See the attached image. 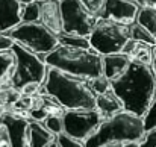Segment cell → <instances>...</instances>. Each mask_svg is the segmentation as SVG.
I'll list each match as a JSON object with an SVG mask.
<instances>
[{"label": "cell", "mask_w": 156, "mask_h": 147, "mask_svg": "<svg viewBox=\"0 0 156 147\" xmlns=\"http://www.w3.org/2000/svg\"><path fill=\"white\" fill-rule=\"evenodd\" d=\"M146 135L144 120L140 115L121 111L109 118H105L97 131L85 141V147H103L111 143L141 141Z\"/></svg>", "instance_id": "cell-5"}, {"label": "cell", "mask_w": 156, "mask_h": 147, "mask_svg": "<svg viewBox=\"0 0 156 147\" xmlns=\"http://www.w3.org/2000/svg\"><path fill=\"white\" fill-rule=\"evenodd\" d=\"M62 114H64V112H62ZM62 114H59V112L49 114V115L44 118V121H43V124L46 126V129H47L50 134H53L55 137H58L59 134H62V132H64Z\"/></svg>", "instance_id": "cell-21"}, {"label": "cell", "mask_w": 156, "mask_h": 147, "mask_svg": "<svg viewBox=\"0 0 156 147\" xmlns=\"http://www.w3.org/2000/svg\"><path fill=\"white\" fill-rule=\"evenodd\" d=\"M50 147H58V146H56V143H52V144H50Z\"/></svg>", "instance_id": "cell-32"}, {"label": "cell", "mask_w": 156, "mask_h": 147, "mask_svg": "<svg viewBox=\"0 0 156 147\" xmlns=\"http://www.w3.org/2000/svg\"><path fill=\"white\" fill-rule=\"evenodd\" d=\"M130 38L136 43H143V44H149V46H156V38L147 30L144 29L141 24H138L136 21H133L130 24Z\"/></svg>", "instance_id": "cell-19"}, {"label": "cell", "mask_w": 156, "mask_h": 147, "mask_svg": "<svg viewBox=\"0 0 156 147\" xmlns=\"http://www.w3.org/2000/svg\"><path fill=\"white\" fill-rule=\"evenodd\" d=\"M55 135L50 134L41 121L29 120L27 132H26V143L27 147H50L55 143Z\"/></svg>", "instance_id": "cell-15"}, {"label": "cell", "mask_w": 156, "mask_h": 147, "mask_svg": "<svg viewBox=\"0 0 156 147\" xmlns=\"http://www.w3.org/2000/svg\"><path fill=\"white\" fill-rule=\"evenodd\" d=\"M141 147H156V127L146 132L144 138L140 141Z\"/></svg>", "instance_id": "cell-25"}, {"label": "cell", "mask_w": 156, "mask_h": 147, "mask_svg": "<svg viewBox=\"0 0 156 147\" xmlns=\"http://www.w3.org/2000/svg\"><path fill=\"white\" fill-rule=\"evenodd\" d=\"M21 9L20 0H0V34L9 32L23 21Z\"/></svg>", "instance_id": "cell-13"}, {"label": "cell", "mask_w": 156, "mask_h": 147, "mask_svg": "<svg viewBox=\"0 0 156 147\" xmlns=\"http://www.w3.org/2000/svg\"><path fill=\"white\" fill-rule=\"evenodd\" d=\"M140 5L133 0H103L97 11V18L114 20L123 24H132L136 20Z\"/></svg>", "instance_id": "cell-12"}, {"label": "cell", "mask_w": 156, "mask_h": 147, "mask_svg": "<svg viewBox=\"0 0 156 147\" xmlns=\"http://www.w3.org/2000/svg\"><path fill=\"white\" fill-rule=\"evenodd\" d=\"M132 58L126 53H112V55H105L102 56V64H103V76L109 81H115L120 77L127 67L130 65Z\"/></svg>", "instance_id": "cell-14"}, {"label": "cell", "mask_w": 156, "mask_h": 147, "mask_svg": "<svg viewBox=\"0 0 156 147\" xmlns=\"http://www.w3.org/2000/svg\"><path fill=\"white\" fill-rule=\"evenodd\" d=\"M96 109L103 117V120L118 114V112H121V111H124L123 109V103L120 102V99L115 96L112 88L108 90L103 94L96 96Z\"/></svg>", "instance_id": "cell-16"}, {"label": "cell", "mask_w": 156, "mask_h": 147, "mask_svg": "<svg viewBox=\"0 0 156 147\" xmlns=\"http://www.w3.org/2000/svg\"><path fill=\"white\" fill-rule=\"evenodd\" d=\"M103 147H123V144L121 143H111V144H106Z\"/></svg>", "instance_id": "cell-31"}, {"label": "cell", "mask_w": 156, "mask_h": 147, "mask_svg": "<svg viewBox=\"0 0 156 147\" xmlns=\"http://www.w3.org/2000/svg\"><path fill=\"white\" fill-rule=\"evenodd\" d=\"M12 67H14V56H12V53L11 52L0 53V88L6 87L8 79L11 76V71H12Z\"/></svg>", "instance_id": "cell-20"}, {"label": "cell", "mask_w": 156, "mask_h": 147, "mask_svg": "<svg viewBox=\"0 0 156 147\" xmlns=\"http://www.w3.org/2000/svg\"><path fill=\"white\" fill-rule=\"evenodd\" d=\"M17 44L30 50L40 56H46L59 46L58 35L49 30L41 23L35 21H21L18 26L6 32Z\"/></svg>", "instance_id": "cell-7"}, {"label": "cell", "mask_w": 156, "mask_h": 147, "mask_svg": "<svg viewBox=\"0 0 156 147\" xmlns=\"http://www.w3.org/2000/svg\"><path fill=\"white\" fill-rule=\"evenodd\" d=\"M150 67L153 70V74L156 76V46L153 47V53H152V62H150Z\"/></svg>", "instance_id": "cell-29"}, {"label": "cell", "mask_w": 156, "mask_h": 147, "mask_svg": "<svg viewBox=\"0 0 156 147\" xmlns=\"http://www.w3.org/2000/svg\"><path fill=\"white\" fill-rule=\"evenodd\" d=\"M87 6H88V9H91L94 14H97V11L100 9V6H102V3H103V0H82Z\"/></svg>", "instance_id": "cell-27"}, {"label": "cell", "mask_w": 156, "mask_h": 147, "mask_svg": "<svg viewBox=\"0 0 156 147\" xmlns=\"http://www.w3.org/2000/svg\"><path fill=\"white\" fill-rule=\"evenodd\" d=\"M62 121L64 134L85 143L97 131V127L103 121V117L97 109H71L64 111Z\"/></svg>", "instance_id": "cell-9"}, {"label": "cell", "mask_w": 156, "mask_h": 147, "mask_svg": "<svg viewBox=\"0 0 156 147\" xmlns=\"http://www.w3.org/2000/svg\"><path fill=\"white\" fill-rule=\"evenodd\" d=\"M111 88L123 103V109L144 117L156 97V76L150 64L132 59L127 70L111 81Z\"/></svg>", "instance_id": "cell-1"}, {"label": "cell", "mask_w": 156, "mask_h": 147, "mask_svg": "<svg viewBox=\"0 0 156 147\" xmlns=\"http://www.w3.org/2000/svg\"><path fill=\"white\" fill-rule=\"evenodd\" d=\"M29 118L8 111L0 115V147H27L26 132Z\"/></svg>", "instance_id": "cell-11"}, {"label": "cell", "mask_w": 156, "mask_h": 147, "mask_svg": "<svg viewBox=\"0 0 156 147\" xmlns=\"http://www.w3.org/2000/svg\"><path fill=\"white\" fill-rule=\"evenodd\" d=\"M11 53L14 56V67L6 87L21 96H35L41 93L49 71L44 58L17 43L11 47Z\"/></svg>", "instance_id": "cell-3"}, {"label": "cell", "mask_w": 156, "mask_h": 147, "mask_svg": "<svg viewBox=\"0 0 156 147\" xmlns=\"http://www.w3.org/2000/svg\"><path fill=\"white\" fill-rule=\"evenodd\" d=\"M90 46L99 55L123 53L130 38V24H123L114 20L99 18L90 37Z\"/></svg>", "instance_id": "cell-6"}, {"label": "cell", "mask_w": 156, "mask_h": 147, "mask_svg": "<svg viewBox=\"0 0 156 147\" xmlns=\"http://www.w3.org/2000/svg\"><path fill=\"white\" fill-rule=\"evenodd\" d=\"M21 20L41 23L56 35L64 32L61 0H34L32 3L23 5Z\"/></svg>", "instance_id": "cell-10"}, {"label": "cell", "mask_w": 156, "mask_h": 147, "mask_svg": "<svg viewBox=\"0 0 156 147\" xmlns=\"http://www.w3.org/2000/svg\"><path fill=\"white\" fill-rule=\"evenodd\" d=\"M140 6H156V0H133Z\"/></svg>", "instance_id": "cell-28"}, {"label": "cell", "mask_w": 156, "mask_h": 147, "mask_svg": "<svg viewBox=\"0 0 156 147\" xmlns=\"http://www.w3.org/2000/svg\"><path fill=\"white\" fill-rule=\"evenodd\" d=\"M58 40H59V44H62V46L77 47V49H91L88 37H80V35L62 32V34L58 35Z\"/></svg>", "instance_id": "cell-18"}, {"label": "cell", "mask_w": 156, "mask_h": 147, "mask_svg": "<svg viewBox=\"0 0 156 147\" xmlns=\"http://www.w3.org/2000/svg\"><path fill=\"white\" fill-rule=\"evenodd\" d=\"M135 21L156 38V6H141Z\"/></svg>", "instance_id": "cell-17"}, {"label": "cell", "mask_w": 156, "mask_h": 147, "mask_svg": "<svg viewBox=\"0 0 156 147\" xmlns=\"http://www.w3.org/2000/svg\"><path fill=\"white\" fill-rule=\"evenodd\" d=\"M61 14L64 32L80 37H90L99 20L82 0H61Z\"/></svg>", "instance_id": "cell-8"}, {"label": "cell", "mask_w": 156, "mask_h": 147, "mask_svg": "<svg viewBox=\"0 0 156 147\" xmlns=\"http://www.w3.org/2000/svg\"><path fill=\"white\" fill-rule=\"evenodd\" d=\"M14 40L8 35V34H0V53H6L11 52V47L14 46Z\"/></svg>", "instance_id": "cell-26"}, {"label": "cell", "mask_w": 156, "mask_h": 147, "mask_svg": "<svg viewBox=\"0 0 156 147\" xmlns=\"http://www.w3.org/2000/svg\"><path fill=\"white\" fill-rule=\"evenodd\" d=\"M143 120H144L146 132H147V131H150V129H153V127H156V97H155V100L152 102L150 108L147 109L146 115L143 117Z\"/></svg>", "instance_id": "cell-24"}, {"label": "cell", "mask_w": 156, "mask_h": 147, "mask_svg": "<svg viewBox=\"0 0 156 147\" xmlns=\"http://www.w3.org/2000/svg\"><path fill=\"white\" fill-rule=\"evenodd\" d=\"M49 68H56L62 73L91 81L103 74L102 55L93 49H77L59 44L44 56Z\"/></svg>", "instance_id": "cell-4"}, {"label": "cell", "mask_w": 156, "mask_h": 147, "mask_svg": "<svg viewBox=\"0 0 156 147\" xmlns=\"http://www.w3.org/2000/svg\"><path fill=\"white\" fill-rule=\"evenodd\" d=\"M123 147H141V144L138 141H129V143H124Z\"/></svg>", "instance_id": "cell-30"}, {"label": "cell", "mask_w": 156, "mask_h": 147, "mask_svg": "<svg viewBox=\"0 0 156 147\" xmlns=\"http://www.w3.org/2000/svg\"><path fill=\"white\" fill-rule=\"evenodd\" d=\"M90 87H91L93 93H94L96 96H99V94L106 93L108 90H111V81L102 74V76H99V77L91 79V81H90Z\"/></svg>", "instance_id": "cell-22"}, {"label": "cell", "mask_w": 156, "mask_h": 147, "mask_svg": "<svg viewBox=\"0 0 156 147\" xmlns=\"http://www.w3.org/2000/svg\"><path fill=\"white\" fill-rule=\"evenodd\" d=\"M55 143L58 147H85L83 141H79V140H74L71 137H68L67 134H59L56 138H55Z\"/></svg>", "instance_id": "cell-23"}, {"label": "cell", "mask_w": 156, "mask_h": 147, "mask_svg": "<svg viewBox=\"0 0 156 147\" xmlns=\"http://www.w3.org/2000/svg\"><path fill=\"white\" fill-rule=\"evenodd\" d=\"M43 93L65 111L71 109H96V94L90 87V81L49 68Z\"/></svg>", "instance_id": "cell-2"}]
</instances>
